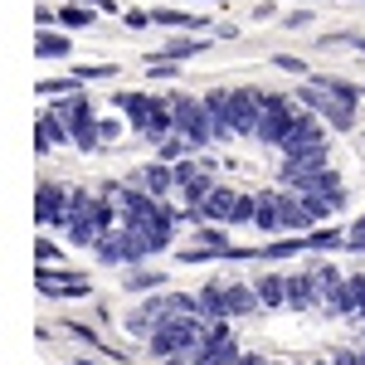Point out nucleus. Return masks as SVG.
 <instances>
[{"label": "nucleus", "mask_w": 365, "mask_h": 365, "mask_svg": "<svg viewBox=\"0 0 365 365\" xmlns=\"http://www.w3.org/2000/svg\"><path fill=\"white\" fill-rule=\"evenodd\" d=\"M113 195H88V190H78V195L68 200V215H63V234L73 239V244H103V234H113V205H108Z\"/></svg>", "instance_id": "1"}, {"label": "nucleus", "mask_w": 365, "mask_h": 365, "mask_svg": "<svg viewBox=\"0 0 365 365\" xmlns=\"http://www.w3.org/2000/svg\"><path fill=\"white\" fill-rule=\"evenodd\" d=\"M146 341H151L156 361H166V356H195L200 341H205V317H166Z\"/></svg>", "instance_id": "2"}, {"label": "nucleus", "mask_w": 365, "mask_h": 365, "mask_svg": "<svg viewBox=\"0 0 365 365\" xmlns=\"http://www.w3.org/2000/svg\"><path fill=\"white\" fill-rule=\"evenodd\" d=\"M253 205H258L253 195H239V190H229V185H215V190L190 210V220H195V225H205V220H210V225H253Z\"/></svg>", "instance_id": "3"}, {"label": "nucleus", "mask_w": 365, "mask_h": 365, "mask_svg": "<svg viewBox=\"0 0 365 365\" xmlns=\"http://www.w3.org/2000/svg\"><path fill=\"white\" fill-rule=\"evenodd\" d=\"M54 113L63 117V127H68V137L78 151H98L103 146V117L93 113V103H88L83 93H68V98H58Z\"/></svg>", "instance_id": "4"}, {"label": "nucleus", "mask_w": 365, "mask_h": 365, "mask_svg": "<svg viewBox=\"0 0 365 365\" xmlns=\"http://www.w3.org/2000/svg\"><path fill=\"white\" fill-rule=\"evenodd\" d=\"M297 103L292 98H278V93H263V117H258V132L253 137L263 141V146H287V137L297 132Z\"/></svg>", "instance_id": "5"}, {"label": "nucleus", "mask_w": 365, "mask_h": 365, "mask_svg": "<svg viewBox=\"0 0 365 365\" xmlns=\"http://www.w3.org/2000/svg\"><path fill=\"white\" fill-rule=\"evenodd\" d=\"M297 103L312 108V113L322 117L327 127H336V132H351V127H356V103H346V98H336V93H327V88L312 83V78L297 88Z\"/></svg>", "instance_id": "6"}, {"label": "nucleus", "mask_w": 365, "mask_h": 365, "mask_svg": "<svg viewBox=\"0 0 365 365\" xmlns=\"http://www.w3.org/2000/svg\"><path fill=\"white\" fill-rule=\"evenodd\" d=\"M170 103H175V132L190 141L195 151L215 141V117H210V108H205V98H180V93H175Z\"/></svg>", "instance_id": "7"}, {"label": "nucleus", "mask_w": 365, "mask_h": 365, "mask_svg": "<svg viewBox=\"0 0 365 365\" xmlns=\"http://www.w3.org/2000/svg\"><path fill=\"white\" fill-rule=\"evenodd\" d=\"M39 292L44 297H88V278L83 273H63V268H49V263H39Z\"/></svg>", "instance_id": "8"}, {"label": "nucleus", "mask_w": 365, "mask_h": 365, "mask_svg": "<svg viewBox=\"0 0 365 365\" xmlns=\"http://www.w3.org/2000/svg\"><path fill=\"white\" fill-rule=\"evenodd\" d=\"M68 200H73V195H68L63 185H49V180H44V185L34 190V220H39V225H58V229H63Z\"/></svg>", "instance_id": "9"}, {"label": "nucleus", "mask_w": 365, "mask_h": 365, "mask_svg": "<svg viewBox=\"0 0 365 365\" xmlns=\"http://www.w3.org/2000/svg\"><path fill=\"white\" fill-rule=\"evenodd\" d=\"M132 185H141V190H151L156 200H166L170 190H175V166L156 156L151 166H141V170H137V180H132Z\"/></svg>", "instance_id": "10"}, {"label": "nucleus", "mask_w": 365, "mask_h": 365, "mask_svg": "<svg viewBox=\"0 0 365 365\" xmlns=\"http://www.w3.org/2000/svg\"><path fill=\"white\" fill-rule=\"evenodd\" d=\"M287 307H322V287H317V273H292L287 278Z\"/></svg>", "instance_id": "11"}, {"label": "nucleus", "mask_w": 365, "mask_h": 365, "mask_svg": "<svg viewBox=\"0 0 365 365\" xmlns=\"http://www.w3.org/2000/svg\"><path fill=\"white\" fill-rule=\"evenodd\" d=\"M205 49H210V39H200L195 29H190V34H180V39H166V44H161L151 58H175V63H185V58L205 54ZM151 58H146V63H151Z\"/></svg>", "instance_id": "12"}, {"label": "nucleus", "mask_w": 365, "mask_h": 365, "mask_svg": "<svg viewBox=\"0 0 365 365\" xmlns=\"http://www.w3.org/2000/svg\"><path fill=\"white\" fill-rule=\"evenodd\" d=\"M200 297V317L205 322H220V317H229V297H225V278H210L205 287L195 292Z\"/></svg>", "instance_id": "13"}, {"label": "nucleus", "mask_w": 365, "mask_h": 365, "mask_svg": "<svg viewBox=\"0 0 365 365\" xmlns=\"http://www.w3.org/2000/svg\"><path fill=\"white\" fill-rule=\"evenodd\" d=\"M225 297H229V317H253L263 307L258 287H249V282H225Z\"/></svg>", "instance_id": "14"}, {"label": "nucleus", "mask_w": 365, "mask_h": 365, "mask_svg": "<svg viewBox=\"0 0 365 365\" xmlns=\"http://www.w3.org/2000/svg\"><path fill=\"white\" fill-rule=\"evenodd\" d=\"M205 108H210V117H215V141H229L234 137V127H229V88L205 93Z\"/></svg>", "instance_id": "15"}, {"label": "nucleus", "mask_w": 365, "mask_h": 365, "mask_svg": "<svg viewBox=\"0 0 365 365\" xmlns=\"http://www.w3.org/2000/svg\"><path fill=\"white\" fill-rule=\"evenodd\" d=\"M253 225L268 229V234H278V210H282V190H263V195H253Z\"/></svg>", "instance_id": "16"}, {"label": "nucleus", "mask_w": 365, "mask_h": 365, "mask_svg": "<svg viewBox=\"0 0 365 365\" xmlns=\"http://www.w3.org/2000/svg\"><path fill=\"white\" fill-rule=\"evenodd\" d=\"M54 141H73V137H68V127H63V117H58L54 108H49V113L39 117V132H34V146H39V156H44V151H49Z\"/></svg>", "instance_id": "17"}, {"label": "nucleus", "mask_w": 365, "mask_h": 365, "mask_svg": "<svg viewBox=\"0 0 365 365\" xmlns=\"http://www.w3.org/2000/svg\"><path fill=\"white\" fill-rule=\"evenodd\" d=\"M151 20H156L161 29H195V34H205V29H210V20H205V15H185V10H166V5H161V10H151Z\"/></svg>", "instance_id": "18"}, {"label": "nucleus", "mask_w": 365, "mask_h": 365, "mask_svg": "<svg viewBox=\"0 0 365 365\" xmlns=\"http://www.w3.org/2000/svg\"><path fill=\"white\" fill-rule=\"evenodd\" d=\"M113 103L122 108V113H127L132 132H141V127H146V113H151V93H117Z\"/></svg>", "instance_id": "19"}, {"label": "nucleus", "mask_w": 365, "mask_h": 365, "mask_svg": "<svg viewBox=\"0 0 365 365\" xmlns=\"http://www.w3.org/2000/svg\"><path fill=\"white\" fill-rule=\"evenodd\" d=\"M166 282V273H156V268H146V263H132L127 273H122V287L127 292H156Z\"/></svg>", "instance_id": "20"}, {"label": "nucleus", "mask_w": 365, "mask_h": 365, "mask_svg": "<svg viewBox=\"0 0 365 365\" xmlns=\"http://www.w3.org/2000/svg\"><path fill=\"white\" fill-rule=\"evenodd\" d=\"M253 287H258L263 307H287V278H282V273H263Z\"/></svg>", "instance_id": "21"}, {"label": "nucleus", "mask_w": 365, "mask_h": 365, "mask_svg": "<svg viewBox=\"0 0 365 365\" xmlns=\"http://www.w3.org/2000/svg\"><path fill=\"white\" fill-rule=\"evenodd\" d=\"M302 239H307V253L346 249V234H341V229H312V234H302Z\"/></svg>", "instance_id": "22"}, {"label": "nucleus", "mask_w": 365, "mask_h": 365, "mask_svg": "<svg viewBox=\"0 0 365 365\" xmlns=\"http://www.w3.org/2000/svg\"><path fill=\"white\" fill-rule=\"evenodd\" d=\"M312 83H322L327 93H336V98H346V103H361V83H346V78H331V73H307Z\"/></svg>", "instance_id": "23"}, {"label": "nucleus", "mask_w": 365, "mask_h": 365, "mask_svg": "<svg viewBox=\"0 0 365 365\" xmlns=\"http://www.w3.org/2000/svg\"><path fill=\"white\" fill-rule=\"evenodd\" d=\"M93 15H98V10H93L88 0H73V5H63V10H58V25L83 29V25H93Z\"/></svg>", "instance_id": "24"}, {"label": "nucleus", "mask_w": 365, "mask_h": 365, "mask_svg": "<svg viewBox=\"0 0 365 365\" xmlns=\"http://www.w3.org/2000/svg\"><path fill=\"white\" fill-rule=\"evenodd\" d=\"M34 54H39V58H63V54H68V39H63V34H54V29H39Z\"/></svg>", "instance_id": "25"}, {"label": "nucleus", "mask_w": 365, "mask_h": 365, "mask_svg": "<svg viewBox=\"0 0 365 365\" xmlns=\"http://www.w3.org/2000/svg\"><path fill=\"white\" fill-rule=\"evenodd\" d=\"M302 249H307V239H278V244H263L258 258L263 263H278V258H292V253H302Z\"/></svg>", "instance_id": "26"}, {"label": "nucleus", "mask_w": 365, "mask_h": 365, "mask_svg": "<svg viewBox=\"0 0 365 365\" xmlns=\"http://www.w3.org/2000/svg\"><path fill=\"white\" fill-rule=\"evenodd\" d=\"M185 151H195V146H190V141L180 137V132H170L166 141H156V156H161V161H170V166H175V161H180Z\"/></svg>", "instance_id": "27"}, {"label": "nucleus", "mask_w": 365, "mask_h": 365, "mask_svg": "<svg viewBox=\"0 0 365 365\" xmlns=\"http://www.w3.org/2000/svg\"><path fill=\"white\" fill-rule=\"evenodd\" d=\"M78 88H83V78H78V73H68V78H44L39 93H44V98H68V93H78Z\"/></svg>", "instance_id": "28"}, {"label": "nucleus", "mask_w": 365, "mask_h": 365, "mask_svg": "<svg viewBox=\"0 0 365 365\" xmlns=\"http://www.w3.org/2000/svg\"><path fill=\"white\" fill-rule=\"evenodd\" d=\"M73 73H78L83 83H93V78H113L117 68H113V63H83V68H73Z\"/></svg>", "instance_id": "29"}, {"label": "nucleus", "mask_w": 365, "mask_h": 365, "mask_svg": "<svg viewBox=\"0 0 365 365\" xmlns=\"http://www.w3.org/2000/svg\"><path fill=\"white\" fill-rule=\"evenodd\" d=\"M273 63H278L282 73H297V78H307V63H302V58H292V54H278Z\"/></svg>", "instance_id": "30"}, {"label": "nucleus", "mask_w": 365, "mask_h": 365, "mask_svg": "<svg viewBox=\"0 0 365 365\" xmlns=\"http://www.w3.org/2000/svg\"><path fill=\"white\" fill-rule=\"evenodd\" d=\"M282 25H287V29H307L312 25V10H287V15H282Z\"/></svg>", "instance_id": "31"}, {"label": "nucleus", "mask_w": 365, "mask_h": 365, "mask_svg": "<svg viewBox=\"0 0 365 365\" xmlns=\"http://www.w3.org/2000/svg\"><path fill=\"white\" fill-rule=\"evenodd\" d=\"M34 253H39V263H58V244H49V239H39Z\"/></svg>", "instance_id": "32"}, {"label": "nucleus", "mask_w": 365, "mask_h": 365, "mask_svg": "<svg viewBox=\"0 0 365 365\" xmlns=\"http://www.w3.org/2000/svg\"><path fill=\"white\" fill-rule=\"evenodd\" d=\"M122 137V122L117 117H103V141H117Z\"/></svg>", "instance_id": "33"}, {"label": "nucleus", "mask_w": 365, "mask_h": 365, "mask_svg": "<svg viewBox=\"0 0 365 365\" xmlns=\"http://www.w3.org/2000/svg\"><path fill=\"white\" fill-rule=\"evenodd\" d=\"M346 249H351V253H365V229H351V234H346Z\"/></svg>", "instance_id": "34"}, {"label": "nucleus", "mask_w": 365, "mask_h": 365, "mask_svg": "<svg viewBox=\"0 0 365 365\" xmlns=\"http://www.w3.org/2000/svg\"><path fill=\"white\" fill-rule=\"evenodd\" d=\"M78 365H103V361H88V356H83V361H78Z\"/></svg>", "instance_id": "35"}]
</instances>
